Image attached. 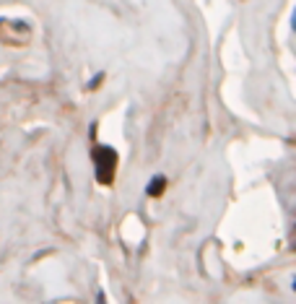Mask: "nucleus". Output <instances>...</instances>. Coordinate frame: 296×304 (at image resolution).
<instances>
[{
    "label": "nucleus",
    "instance_id": "obj_3",
    "mask_svg": "<svg viewBox=\"0 0 296 304\" xmlns=\"http://www.w3.org/2000/svg\"><path fill=\"white\" fill-rule=\"evenodd\" d=\"M101 81H104V73H96V76L91 78V81H88V88H91V91H94V88H96V86H99Z\"/></svg>",
    "mask_w": 296,
    "mask_h": 304
},
{
    "label": "nucleus",
    "instance_id": "obj_5",
    "mask_svg": "<svg viewBox=\"0 0 296 304\" xmlns=\"http://www.w3.org/2000/svg\"><path fill=\"white\" fill-rule=\"evenodd\" d=\"M0 24H3V21H0Z\"/></svg>",
    "mask_w": 296,
    "mask_h": 304
},
{
    "label": "nucleus",
    "instance_id": "obj_2",
    "mask_svg": "<svg viewBox=\"0 0 296 304\" xmlns=\"http://www.w3.org/2000/svg\"><path fill=\"white\" fill-rule=\"evenodd\" d=\"M164 190H166V177H164V174H156V177H153V180L146 184V195H148V198H159Z\"/></svg>",
    "mask_w": 296,
    "mask_h": 304
},
{
    "label": "nucleus",
    "instance_id": "obj_4",
    "mask_svg": "<svg viewBox=\"0 0 296 304\" xmlns=\"http://www.w3.org/2000/svg\"><path fill=\"white\" fill-rule=\"evenodd\" d=\"M294 288H296V281H294Z\"/></svg>",
    "mask_w": 296,
    "mask_h": 304
},
{
    "label": "nucleus",
    "instance_id": "obj_1",
    "mask_svg": "<svg viewBox=\"0 0 296 304\" xmlns=\"http://www.w3.org/2000/svg\"><path fill=\"white\" fill-rule=\"evenodd\" d=\"M94 162H96V180L101 184H112L114 169H117V151L112 146H96Z\"/></svg>",
    "mask_w": 296,
    "mask_h": 304
}]
</instances>
